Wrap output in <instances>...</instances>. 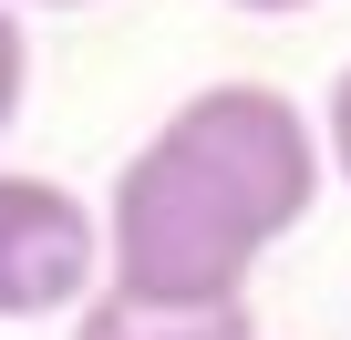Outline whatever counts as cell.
Segmentation results:
<instances>
[{
	"label": "cell",
	"mask_w": 351,
	"mask_h": 340,
	"mask_svg": "<svg viewBox=\"0 0 351 340\" xmlns=\"http://www.w3.org/2000/svg\"><path fill=\"white\" fill-rule=\"evenodd\" d=\"M104 289V207L0 165V319H73Z\"/></svg>",
	"instance_id": "cell-2"
},
{
	"label": "cell",
	"mask_w": 351,
	"mask_h": 340,
	"mask_svg": "<svg viewBox=\"0 0 351 340\" xmlns=\"http://www.w3.org/2000/svg\"><path fill=\"white\" fill-rule=\"evenodd\" d=\"M73 340H258L248 299H217V309H176V299H124V289H93L73 309Z\"/></svg>",
	"instance_id": "cell-3"
},
{
	"label": "cell",
	"mask_w": 351,
	"mask_h": 340,
	"mask_svg": "<svg viewBox=\"0 0 351 340\" xmlns=\"http://www.w3.org/2000/svg\"><path fill=\"white\" fill-rule=\"evenodd\" d=\"M21 93H32V31H21L11 0H0V134L21 124Z\"/></svg>",
	"instance_id": "cell-4"
},
{
	"label": "cell",
	"mask_w": 351,
	"mask_h": 340,
	"mask_svg": "<svg viewBox=\"0 0 351 340\" xmlns=\"http://www.w3.org/2000/svg\"><path fill=\"white\" fill-rule=\"evenodd\" d=\"M228 11H310V0H228Z\"/></svg>",
	"instance_id": "cell-6"
},
{
	"label": "cell",
	"mask_w": 351,
	"mask_h": 340,
	"mask_svg": "<svg viewBox=\"0 0 351 340\" xmlns=\"http://www.w3.org/2000/svg\"><path fill=\"white\" fill-rule=\"evenodd\" d=\"M320 155H330V176L351 186V62H341L330 93H320Z\"/></svg>",
	"instance_id": "cell-5"
},
{
	"label": "cell",
	"mask_w": 351,
	"mask_h": 340,
	"mask_svg": "<svg viewBox=\"0 0 351 340\" xmlns=\"http://www.w3.org/2000/svg\"><path fill=\"white\" fill-rule=\"evenodd\" d=\"M11 11H93V0H11Z\"/></svg>",
	"instance_id": "cell-7"
},
{
	"label": "cell",
	"mask_w": 351,
	"mask_h": 340,
	"mask_svg": "<svg viewBox=\"0 0 351 340\" xmlns=\"http://www.w3.org/2000/svg\"><path fill=\"white\" fill-rule=\"evenodd\" d=\"M320 186V124L279 83H207L124 155L104 196V289L176 309L248 299V268L310 227Z\"/></svg>",
	"instance_id": "cell-1"
}]
</instances>
